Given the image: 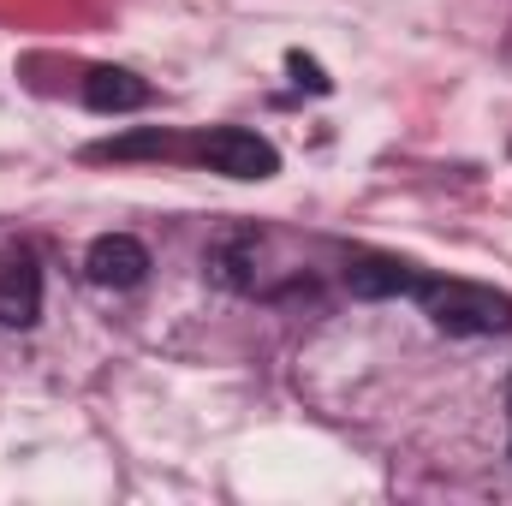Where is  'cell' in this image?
Segmentation results:
<instances>
[{
  "label": "cell",
  "mask_w": 512,
  "mask_h": 506,
  "mask_svg": "<svg viewBox=\"0 0 512 506\" xmlns=\"http://www.w3.org/2000/svg\"><path fill=\"white\" fill-rule=\"evenodd\" d=\"M286 66H292V78H298V84H310L316 96L328 90V78H322V66H316V60H304V54H286Z\"/></svg>",
  "instance_id": "cell-8"
},
{
  "label": "cell",
  "mask_w": 512,
  "mask_h": 506,
  "mask_svg": "<svg viewBox=\"0 0 512 506\" xmlns=\"http://www.w3.org/2000/svg\"><path fill=\"white\" fill-rule=\"evenodd\" d=\"M256 262H262V233H256V227H227V233H215L209 251H203L209 280L227 286V292H251L256 286Z\"/></svg>",
  "instance_id": "cell-3"
},
{
  "label": "cell",
  "mask_w": 512,
  "mask_h": 506,
  "mask_svg": "<svg viewBox=\"0 0 512 506\" xmlns=\"http://www.w3.org/2000/svg\"><path fill=\"white\" fill-rule=\"evenodd\" d=\"M42 316V268L36 256H12L0 268V328H36Z\"/></svg>",
  "instance_id": "cell-5"
},
{
  "label": "cell",
  "mask_w": 512,
  "mask_h": 506,
  "mask_svg": "<svg viewBox=\"0 0 512 506\" xmlns=\"http://www.w3.org/2000/svg\"><path fill=\"white\" fill-rule=\"evenodd\" d=\"M84 268H90L96 286L131 292V286H143V274H149V251H143L131 233H102V239L90 245V256H84Z\"/></svg>",
  "instance_id": "cell-4"
},
{
  "label": "cell",
  "mask_w": 512,
  "mask_h": 506,
  "mask_svg": "<svg viewBox=\"0 0 512 506\" xmlns=\"http://www.w3.org/2000/svg\"><path fill=\"white\" fill-rule=\"evenodd\" d=\"M417 304L429 310V322L441 334H507L512 328V298L495 286H477V280H423Z\"/></svg>",
  "instance_id": "cell-1"
},
{
  "label": "cell",
  "mask_w": 512,
  "mask_h": 506,
  "mask_svg": "<svg viewBox=\"0 0 512 506\" xmlns=\"http://www.w3.org/2000/svg\"><path fill=\"white\" fill-rule=\"evenodd\" d=\"M423 280H429V274H417V268L399 262V256H358V262L346 268V286H352L358 298H417Z\"/></svg>",
  "instance_id": "cell-6"
},
{
  "label": "cell",
  "mask_w": 512,
  "mask_h": 506,
  "mask_svg": "<svg viewBox=\"0 0 512 506\" xmlns=\"http://www.w3.org/2000/svg\"><path fill=\"white\" fill-rule=\"evenodd\" d=\"M197 161L209 173H227V179H274L280 173V149L268 137H256L245 126H215L197 137Z\"/></svg>",
  "instance_id": "cell-2"
},
{
  "label": "cell",
  "mask_w": 512,
  "mask_h": 506,
  "mask_svg": "<svg viewBox=\"0 0 512 506\" xmlns=\"http://www.w3.org/2000/svg\"><path fill=\"white\" fill-rule=\"evenodd\" d=\"M84 102H90V114H137V108H149V84L126 66H96L84 78Z\"/></svg>",
  "instance_id": "cell-7"
}]
</instances>
